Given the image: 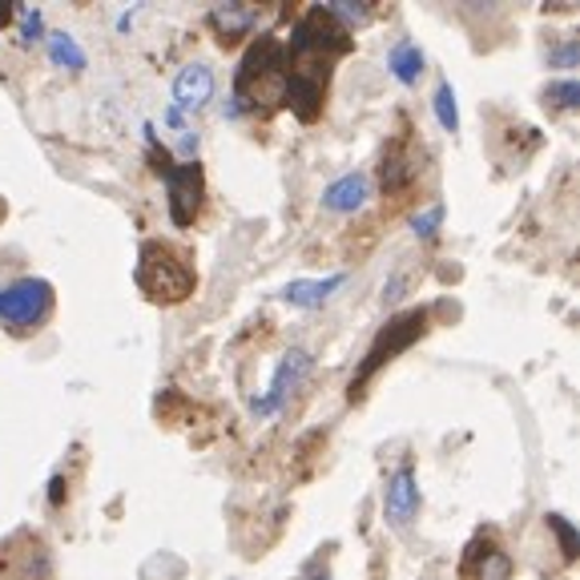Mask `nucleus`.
<instances>
[{
	"mask_svg": "<svg viewBox=\"0 0 580 580\" xmlns=\"http://www.w3.org/2000/svg\"><path fill=\"white\" fill-rule=\"evenodd\" d=\"M387 69L396 77L399 86H415L420 73H424V49L415 41H399L391 53H387Z\"/></svg>",
	"mask_w": 580,
	"mask_h": 580,
	"instance_id": "4468645a",
	"label": "nucleus"
},
{
	"mask_svg": "<svg viewBox=\"0 0 580 580\" xmlns=\"http://www.w3.org/2000/svg\"><path fill=\"white\" fill-rule=\"evenodd\" d=\"M544 101H552L556 109H577L580 105V86L568 77V81H552L549 89H544Z\"/></svg>",
	"mask_w": 580,
	"mask_h": 580,
	"instance_id": "aec40b11",
	"label": "nucleus"
},
{
	"mask_svg": "<svg viewBox=\"0 0 580 580\" xmlns=\"http://www.w3.org/2000/svg\"><path fill=\"white\" fill-rule=\"evenodd\" d=\"M371 198V178L368 173H343V178H335V182L323 190V210L331 214H355L363 210Z\"/></svg>",
	"mask_w": 580,
	"mask_h": 580,
	"instance_id": "9b49d317",
	"label": "nucleus"
},
{
	"mask_svg": "<svg viewBox=\"0 0 580 580\" xmlns=\"http://www.w3.org/2000/svg\"><path fill=\"white\" fill-rule=\"evenodd\" d=\"M347 283V274H326V279H295V283L283 286V298L291 307H302V311H311V307H323L331 291H339Z\"/></svg>",
	"mask_w": 580,
	"mask_h": 580,
	"instance_id": "f8f14e48",
	"label": "nucleus"
},
{
	"mask_svg": "<svg viewBox=\"0 0 580 580\" xmlns=\"http://www.w3.org/2000/svg\"><path fill=\"white\" fill-rule=\"evenodd\" d=\"M133 283L150 302H162V307H178L185 298L194 295L198 286V270H194V258L190 250L173 246L166 239H145L142 250H138V267H133Z\"/></svg>",
	"mask_w": 580,
	"mask_h": 580,
	"instance_id": "f257e3e1",
	"label": "nucleus"
},
{
	"mask_svg": "<svg viewBox=\"0 0 580 580\" xmlns=\"http://www.w3.org/2000/svg\"><path fill=\"white\" fill-rule=\"evenodd\" d=\"M166 178V194H170V222L178 230L194 227L206 202V170L202 162H178L162 173Z\"/></svg>",
	"mask_w": 580,
	"mask_h": 580,
	"instance_id": "39448f33",
	"label": "nucleus"
},
{
	"mask_svg": "<svg viewBox=\"0 0 580 580\" xmlns=\"http://www.w3.org/2000/svg\"><path fill=\"white\" fill-rule=\"evenodd\" d=\"M420 512V484H415V467L399 464L391 480L383 488V520L391 528H408L411 516Z\"/></svg>",
	"mask_w": 580,
	"mask_h": 580,
	"instance_id": "0eeeda50",
	"label": "nucleus"
},
{
	"mask_svg": "<svg viewBox=\"0 0 580 580\" xmlns=\"http://www.w3.org/2000/svg\"><path fill=\"white\" fill-rule=\"evenodd\" d=\"M460 572H464V580H512L516 565H512V556L500 549L495 540L476 537L472 544H467Z\"/></svg>",
	"mask_w": 580,
	"mask_h": 580,
	"instance_id": "6e6552de",
	"label": "nucleus"
},
{
	"mask_svg": "<svg viewBox=\"0 0 580 580\" xmlns=\"http://www.w3.org/2000/svg\"><path fill=\"white\" fill-rule=\"evenodd\" d=\"M427 331V311H408V314H399L396 323L387 326L383 331L379 339L371 343L368 347V355H363V363H359V371L351 375V387H347V396H351V403L355 399H363V391H368V383L379 375L391 359H396L399 351H408L411 343L420 339Z\"/></svg>",
	"mask_w": 580,
	"mask_h": 580,
	"instance_id": "7ed1b4c3",
	"label": "nucleus"
},
{
	"mask_svg": "<svg viewBox=\"0 0 580 580\" xmlns=\"http://www.w3.org/2000/svg\"><path fill=\"white\" fill-rule=\"evenodd\" d=\"M283 81H286V65H283V44L274 37H258L246 57L239 65L234 77V114L239 109H258V105H283Z\"/></svg>",
	"mask_w": 580,
	"mask_h": 580,
	"instance_id": "f03ea898",
	"label": "nucleus"
},
{
	"mask_svg": "<svg viewBox=\"0 0 580 580\" xmlns=\"http://www.w3.org/2000/svg\"><path fill=\"white\" fill-rule=\"evenodd\" d=\"M314 368V359L302 347H291V351L283 355V363H279V371H274V379H270V391L262 399H255L250 408H255V415H274V411L283 408L286 396L295 391L298 383L311 375Z\"/></svg>",
	"mask_w": 580,
	"mask_h": 580,
	"instance_id": "423d86ee",
	"label": "nucleus"
},
{
	"mask_svg": "<svg viewBox=\"0 0 580 580\" xmlns=\"http://www.w3.org/2000/svg\"><path fill=\"white\" fill-rule=\"evenodd\" d=\"M379 178H383V190H387V194H399V190H408V185L415 182V162H411L408 145L399 142L383 154Z\"/></svg>",
	"mask_w": 580,
	"mask_h": 580,
	"instance_id": "ddd939ff",
	"label": "nucleus"
},
{
	"mask_svg": "<svg viewBox=\"0 0 580 580\" xmlns=\"http://www.w3.org/2000/svg\"><path fill=\"white\" fill-rule=\"evenodd\" d=\"M57 307L53 283L44 279H16V283L0 286V323L13 335H29L41 323H49V314Z\"/></svg>",
	"mask_w": 580,
	"mask_h": 580,
	"instance_id": "20e7f679",
	"label": "nucleus"
},
{
	"mask_svg": "<svg viewBox=\"0 0 580 580\" xmlns=\"http://www.w3.org/2000/svg\"><path fill=\"white\" fill-rule=\"evenodd\" d=\"M41 29H44V16L37 13V9H29V13H25V41H37V37H41Z\"/></svg>",
	"mask_w": 580,
	"mask_h": 580,
	"instance_id": "4be33fe9",
	"label": "nucleus"
},
{
	"mask_svg": "<svg viewBox=\"0 0 580 580\" xmlns=\"http://www.w3.org/2000/svg\"><path fill=\"white\" fill-rule=\"evenodd\" d=\"M13 16H16V4H9V0H0V29H4V25L13 21Z\"/></svg>",
	"mask_w": 580,
	"mask_h": 580,
	"instance_id": "b1692460",
	"label": "nucleus"
},
{
	"mask_svg": "<svg viewBox=\"0 0 580 580\" xmlns=\"http://www.w3.org/2000/svg\"><path fill=\"white\" fill-rule=\"evenodd\" d=\"M210 98H214L210 65L194 61V65H185V69L173 77V109H178V114H182V109H202Z\"/></svg>",
	"mask_w": 580,
	"mask_h": 580,
	"instance_id": "9d476101",
	"label": "nucleus"
},
{
	"mask_svg": "<svg viewBox=\"0 0 580 580\" xmlns=\"http://www.w3.org/2000/svg\"><path fill=\"white\" fill-rule=\"evenodd\" d=\"M49 57L53 65H65V69H86V49L73 41L69 33H49Z\"/></svg>",
	"mask_w": 580,
	"mask_h": 580,
	"instance_id": "2eb2a0df",
	"label": "nucleus"
},
{
	"mask_svg": "<svg viewBox=\"0 0 580 580\" xmlns=\"http://www.w3.org/2000/svg\"><path fill=\"white\" fill-rule=\"evenodd\" d=\"M302 580H331V572H326V565H323V556H319V560H311V568L302 572Z\"/></svg>",
	"mask_w": 580,
	"mask_h": 580,
	"instance_id": "5701e85b",
	"label": "nucleus"
},
{
	"mask_svg": "<svg viewBox=\"0 0 580 580\" xmlns=\"http://www.w3.org/2000/svg\"><path fill=\"white\" fill-rule=\"evenodd\" d=\"M323 9L335 16L347 33H351L355 25H368V16H371V4H363V0H331V4H323Z\"/></svg>",
	"mask_w": 580,
	"mask_h": 580,
	"instance_id": "f3484780",
	"label": "nucleus"
},
{
	"mask_svg": "<svg viewBox=\"0 0 580 580\" xmlns=\"http://www.w3.org/2000/svg\"><path fill=\"white\" fill-rule=\"evenodd\" d=\"M439 227H443V202H436V206H427V210H420L415 218H411V230H415V239H436Z\"/></svg>",
	"mask_w": 580,
	"mask_h": 580,
	"instance_id": "6ab92c4d",
	"label": "nucleus"
},
{
	"mask_svg": "<svg viewBox=\"0 0 580 580\" xmlns=\"http://www.w3.org/2000/svg\"><path fill=\"white\" fill-rule=\"evenodd\" d=\"M206 25L218 33V44L230 49V44H239L242 37H250V33H255L258 9H250V4H218V9H210Z\"/></svg>",
	"mask_w": 580,
	"mask_h": 580,
	"instance_id": "1a4fd4ad",
	"label": "nucleus"
},
{
	"mask_svg": "<svg viewBox=\"0 0 580 580\" xmlns=\"http://www.w3.org/2000/svg\"><path fill=\"white\" fill-rule=\"evenodd\" d=\"M577 53H580L577 41H565L560 49H552L549 53V65L552 69H572V65H577Z\"/></svg>",
	"mask_w": 580,
	"mask_h": 580,
	"instance_id": "412c9836",
	"label": "nucleus"
},
{
	"mask_svg": "<svg viewBox=\"0 0 580 580\" xmlns=\"http://www.w3.org/2000/svg\"><path fill=\"white\" fill-rule=\"evenodd\" d=\"M431 109H436V121H439V129H443V133H460V105H455L452 81H439V86H436Z\"/></svg>",
	"mask_w": 580,
	"mask_h": 580,
	"instance_id": "dca6fc26",
	"label": "nucleus"
},
{
	"mask_svg": "<svg viewBox=\"0 0 580 580\" xmlns=\"http://www.w3.org/2000/svg\"><path fill=\"white\" fill-rule=\"evenodd\" d=\"M544 520H549V528L556 532V537H560V552H565V560H577L580 540H577V528H572V520H565L560 512H549Z\"/></svg>",
	"mask_w": 580,
	"mask_h": 580,
	"instance_id": "a211bd4d",
	"label": "nucleus"
}]
</instances>
